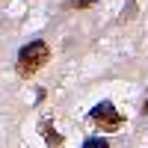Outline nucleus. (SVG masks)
Instances as JSON below:
<instances>
[{
  "instance_id": "1",
  "label": "nucleus",
  "mask_w": 148,
  "mask_h": 148,
  "mask_svg": "<svg viewBox=\"0 0 148 148\" xmlns=\"http://www.w3.org/2000/svg\"><path fill=\"white\" fill-rule=\"evenodd\" d=\"M51 59V47H47V42L36 39L30 45H24L18 51V59H15V71L21 74V77H33L36 71H42L45 62Z\"/></svg>"
},
{
  "instance_id": "2",
  "label": "nucleus",
  "mask_w": 148,
  "mask_h": 148,
  "mask_svg": "<svg viewBox=\"0 0 148 148\" xmlns=\"http://www.w3.org/2000/svg\"><path fill=\"white\" fill-rule=\"evenodd\" d=\"M92 119L98 121V125H101V130H116V127H121L125 125V119H121L116 110H113V104H98L95 110H92Z\"/></svg>"
},
{
  "instance_id": "3",
  "label": "nucleus",
  "mask_w": 148,
  "mask_h": 148,
  "mask_svg": "<svg viewBox=\"0 0 148 148\" xmlns=\"http://www.w3.org/2000/svg\"><path fill=\"white\" fill-rule=\"evenodd\" d=\"M95 0H65V9H89Z\"/></svg>"
},
{
  "instance_id": "4",
  "label": "nucleus",
  "mask_w": 148,
  "mask_h": 148,
  "mask_svg": "<svg viewBox=\"0 0 148 148\" xmlns=\"http://www.w3.org/2000/svg\"><path fill=\"white\" fill-rule=\"evenodd\" d=\"M45 133H47V145H53V148H59V145H62V136H59L56 130H51V127H45Z\"/></svg>"
},
{
  "instance_id": "5",
  "label": "nucleus",
  "mask_w": 148,
  "mask_h": 148,
  "mask_svg": "<svg viewBox=\"0 0 148 148\" xmlns=\"http://www.w3.org/2000/svg\"><path fill=\"white\" fill-rule=\"evenodd\" d=\"M83 148H110V142H107V139H89Z\"/></svg>"
}]
</instances>
